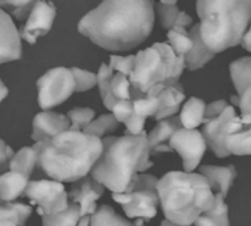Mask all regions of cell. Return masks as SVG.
Returning <instances> with one entry per match:
<instances>
[{
    "instance_id": "obj_1",
    "label": "cell",
    "mask_w": 251,
    "mask_h": 226,
    "mask_svg": "<svg viewBox=\"0 0 251 226\" xmlns=\"http://www.w3.org/2000/svg\"><path fill=\"white\" fill-rule=\"evenodd\" d=\"M154 26L152 0H103L80 20L77 29L108 51H127L144 43Z\"/></svg>"
},
{
    "instance_id": "obj_2",
    "label": "cell",
    "mask_w": 251,
    "mask_h": 226,
    "mask_svg": "<svg viewBox=\"0 0 251 226\" xmlns=\"http://www.w3.org/2000/svg\"><path fill=\"white\" fill-rule=\"evenodd\" d=\"M102 141V154L90 174L112 192H130L137 174L153 165L150 160L147 135L144 131L123 137L109 136Z\"/></svg>"
},
{
    "instance_id": "obj_3",
    "label": "cell",
    "mask_w": 251,
    "mask_h": 226,
    "mask_svg": "<svg viewBox=\"0 0 251 226\" xmlns=\"http://www.w3.org/2000/svg\"><path fill=\"white\" fill-rule=\"evenodd\" d=\"M102 151V138L69 129L44 141L38 169L54 180L74 182L91 173Z\"/></svg>"
},
{
    "instance_id": "obj_4",
    "label": "cell",
    "mask_w": 251,
    "mask_h": 226,
    "mask_svg": "<svg viewBox=\"0 0 251 226\" xmlns=\"http://www.w3.org/2000/svg\"><path fill=\"white\" fill-rule=\"evenodd\" d=\"M159 204L172 225H191L212 205L215 193L202 174L171 171L157 182Z\"/></svg>"
},
{
    "instance_id": "obj_5",
    "label": "cell",
    "mask_w": 251,
    "mask_h": 226,
    "mask_svg": "<svg viewBox=\"0 0 251 226\" xmlns=\"http://www.w3.org/2000/svg\"><path fill=\"white\" fill-rule=\"evenodd\" d=\"M200 34L213 53H221L240 43L251 24V0H198Z\"/></svg>"
},
{
    "instance_id": "obj_6",
    "label": "cell",
    "mask_w": 251,
    "mask_h": 226,
    "mask_svg": "<svg viewBox=\"0 0 251 226\" xmlns=\"http://www.w3.org/2000/svg\"><path fill=\"white\" fill-rule=\"evenodd\" d=\"M185 66V56L176 55L168 43H154L135 55L129 76L131 99L145 97L154 86L179 82Z\"/></svg>"
},
{
    "instance_id": "obj_7",
    "label": "cell",
    "mask_w": 251,
    "mask_h": 226,
    "mask_svg": "<svg viewBox=\"0 0 251 226\" xmlns=\"http://www.w3.org/2000/svg\"><path fill=\"white\" fill-rule=\"evenodd\" d=\"M158 179L149 174H137L130 192H113V201L122 204L127 218L150 220L157 215L159 197Z\"/></svg>"
},
{
    "instance_id": "obj_8",
    "label": "cell",
    "mask_w": 251,
    "mask_h": 226,
    "mask_svg": "<svg viewBox=\"0 0 251 226\" xmlns=\"http://www.w3.org/2000/svg\"><path fill=\"white\" fill-rule=\"evenodd\" d=\"M38 104L43 110L61 104L75 93V78L71 68H54L47 71L38 81Z\"/></svg>"
},
{
    "instance_id": "obj_9",
    "label": "cell",
    "mask_w": 251,
    "mask_h": 226,
    "mask_svg": "<svg viewBox=\"0 0 251 226\" xmlns=\"http://www.w3.org/2000/svg\"><path fill=\"white\" fill-rule=\"evenodd\" d=\"M24 195L32 204L37 205V213L41 217L61 212L69 204V196L63 182L54 179L28 181Z\"/></svg>"
},
{
    "instance_id": "obj_10",
    "label": "cell",
    "mask_w": 251,
    "mask_h": 226,
    "mask_svg": "<svg viewBox=\"0 0 251 226\" xmlns=\"http://www.w3.org/2000/svg\"><path fill=\"white\" fill-rule=\"evenodd\" d=\"M169 146L172 151H176L180 156L185 171H194L198 168L207 148V143L199 130L185 127H180L174 132L169 139Z\"/></svg>"
},
{
    "instance_id": "obj_11",
    "label": "cell",
    "mask_w": 251,
    "mask_h": 226,
    "mask_svg": "<svg viewBox=\"0 0 251 226\" xmlns=\"http://www.w3.org/2000/svg\"><path fill=\"white\" fill-rule=\"evenodd\" d=\"M56 16V9L53 2L38 0L27 15V21L21 28L20 36L29 44L46 36L51 29Z\"/></svg>"
},
{
    "instance_id": "obj_12",
    "label": "cell",
    "mask_w": 251,
    "mask_h": 226,
    "mask_svg": "<svg viewBox=\"0 0 251 226\" xmlns=\"http://www.w3.org/2000/svg\"><path fill=\"white\" fill-rule=\"evenodd\" d=\"M235 116H237L235 109L228 105L218 116L203 122V130L201 134L207 143V147H210L211 151L218 158H226L230 156L228 149L226 148L225 139L229 130L230 122L235 119Z\"/></svg>"
},
{
    "instance_id": "obj_13",
    "label": "cell",
    "mask_w": 251,
    "mask_h": 226,
    "mask_svg": "<svg viewBox=\"0 0 251 226\" xmlns=\"http://www.w3.org/2000/svg\"><path fill=\"white\" fill-rule=\"evenodd\" d=\"M104 188V186L98 182L91 174L74 181L68 196L69 200L80 205L81 218L91 217L93 214L97 209L96 202L102 197Z\"/></svg>"
},
{
    "instance_id": "obj_14",
    "label": "cell",
    "mask_w": 251,
    "mask_h": 226,
    "mask_svg": "<svg viewBox=\"0 0 251 226\" xmlns=\"http://www.w3.org/2000/svg\"><path fill=\"white\" fill-rule=\"evenodd\" d=\"M22 56L21 36L11 16L0 7V64L19 60Z\"/></svg>"
},
{
    "instance_id": "obj_15",
    "label": "cell",
    "mask_w": 251,
    "mask_h": 226,
    "mask_svg": "<svg viewBox=\"0 0 251 226\" xmlns=\"http://www.w3.org/2000/svg\"><path fill=\"white\" fill-rule=\"evenodd\" d=\"M69 129L70 121L68 116L59 113L44 110L34 116L32 122V139L34 142L48 141L51 137Z\"/></svg>"
},
{
    "instance_id": "obj_16",
    "label": "cell",
    "mask_w": 251,
    "mask_h": 226,
    "mask_svg": "<svg viewBox=\"0 0 251 226\" xmlns=\"http://www.w3.org/2000/svg\"><path fill=\"white\" fill-rule=\"evenodd\" d=\"M180 127H183V125H181L179 116H176V115L158 120L157 126L147 135V141H149L151 154L172 152L171 146H169V139L172 138L174 132Z\"/></svg>"
},
{
    "instance_id": "obj_17",
    "label": "cell",
    "mask_w": 251,
    "mask_h": 226,
    "mask_svg": "<svg viewBox=\"0 0 251 226\" xmlns=\"http://www.w3.org/2000/svg\"><path fill=\"white\" fill-rule=\"evenodd\" d=\"M225 143L229 154L251 156V124L243 122L237 115L230 122Z\"/></svg>"
},
{
    "instance_id": "obj_18",
    "label": "cell",
    "mask_w": 251,
    "mask_h": 226,
    "mask_svg": "<svg viewBox=\"0 0 251 226\" xmlns=\"http://www.w3.org/2000/svg\"><path fill=\"white\" fill-rule=\"evenodd\" d=\"M153 95H157V98H158L159 100L158 112H157L156 116L153 117L157 121L176 115V113L180 110L181 105H183L184 103V99H185L184 88L179 82L173 83V85L163 86V87Z\"/></svg>"
},
{
    "instance_id": "obj_19",
    "label": "cell",
    "mask_w": 251,
    "mask_h": 226,
    "mask_svg": "<svg viewBox=\"0 0 251 226\" xmlns=\"http://www.w3.org/2000/svg\"><path fill=\"white\" fill-rule=\"evenodd\" d=\"M44 141H38L31 147H24L17 153H14L9 163V169L11 171L31 176L32 173L38 168L39 156L43 148Z\"/></svg>"
},
{
    "instance_id": "obj_20",
    "label": "cell",
    "mask_w": 251,
    "mask_h": 226,
    "mask_svg": "<svg viewBox=\"0 0 251 226\" xmlns=\"http://www.w3.org/2000/svg\"><path fill=\"white\" fill-rule=\"evenodd\" d=\"M189 33L193 38V46L185 55V66L190 71H195L203 68L208 61L212 60L215 58L216 53L210 50L207 45L203 43L202 38H201L199 23L194 24L193 28L189 31Z\"/></svg>"
},
{
    "instance_id": "obj_21",
    "label": "cell",
    "mask_w": 251,
    "mask_h": 226,
    "mask_svg": "<svg viewBox=\"0 0 251 226\" xmlns=\"http://www.w3.org/2000/svg\"><path fill=\"white\" fill-rule=\"evenodd\" d=\"M200 174L207 179L212 191L222 193L226 197L237 176V170L234 165H203L200 168Z\"/></svg>"
},
{
    "instance_id": "obj_22",
    "label": "cell",
    "mask_w": 251,
    "mask_h": 226,
    "mask_svg": "<svg viewBox=\"0 0 251 226\" xmlns=\"http://www.w3.org/2000/svg\"><path fill=\"white\" fill-rule=\"evenodd\" d=\"M28 176L16 171H7L0 175V203L12 202L25 193Z\"/></svg>"
},
{
    "instance_id": "obj_23",
    "label": "cell",
    "mask_w": 251,
    "mask_h": 226,
    "mask_svg": "<svg viewBox=\"0 0 251 226\" xmlns=\"http://www.w3.org/2000/svg\"><path fill=\"white\" fill-rule=\"evenodd\" d=\"M195 225H229L228 205L225 202V196L217 192L212 205L203 212L194 223Z\"/></svg>"
},
{
    "instance_id": "obj_24",
    "label": "cell",
    "mask_w": 251,
    "mask_h": 226,
    "mask_svg": "<svg viewBox=\"0 0 251 226\" xmlns=\"http://www.w3.org/2000/svg\"><path fill=\"white\" fill-rule=\"evenodd\" d=\"M206 104L200 98L193 97L186 100L184 105L180 108V119L181 125L185 129H196L203 124L205 117Z\"/></svg>"
},
{
    "instance_id": "obj_25",
    "label": "cell",
    "mask_w": 251,
    "mask_h": 226,
    "mask_svg": "<svg viewBox=\"0 0 251 226\" xmlns=\"http://www.w3.org/2000/svg\"><path fill=\"white\" fill-rule=\"evenodd\" d=\"M32 214L31 205L6 202L0 205V225H24Z\"/></svg>"
},
{
    "instance_id": "obj_26",
    "label": "cell",
    "mask_w": 251,
    "mask_h": 226,
    "mask_svg": "<svg viewBox=\"0 0 251 226\" xmlns=\"http://www.w3.org/2000/svg\"><path fill=\"white\" fill-rule=\"evenodd\" d=\"M230 78L238 94L251 86V56H244L233 61L229 66Z\"/></svg>"
},
{
    "instance_id": "obj_27",
    "label": "cell",
    "mask_w": 251,
    "mask_h": 226,
    "mask_svg": "<svg viewBox=\"0 0 251 226\" xmlns=\"http://www.w3.org/2000/svg\"><path fill=\"white\" fill-rule=\"evenodd\" d=\"M80 218V205L73 201H69L68 207L61 212L42 215V223L44 225H78Z\"/></svg>"
},
{
    "instance_id": "obj_28",
    "label": "cell",
    "mask_w": 251,
    "mask_h": 226,
    "mask_svg": "<svg viewBox=\"0 0 251 226\" xmlns=\"http://www.w3.org/2000/svg\"><path fill=\"white\" fill-rule=\"evenodd\" d=\"M114 70L107 64H102L97 73V86L100 88V98H102L103 105L108 110L112 109L113 104L115 103V98L113 97L112 90H110V81H112Z\"/></svg>"
},
{
    "instance_id": "obj_29",
    "label": "cell",
    "mask_w": 251,
    "mask_h": 226,
    "mask_svg": "<svg viewBox=\"0 0 251 226\" xmlns=\"http://www.w3.org/2000/svg\"><path fill=\"white\" fill-rule=\"evenodd\" d=\"M90 225H131V222L120 217L109 205L102 204L91 215Z\"/></svg>"
},
{
    "instance_id": "obj_30",
    "label": "cell",
    "mask_w": 251,
    "mask_h": 226,
    "mask_svg": "<svg viewBox=\"0 0 251 226\" xmlns=\"http://www.w3.org/2000/svg\"><path fill=\"white\" fill-rule=\"evenodd\" d=\"M167 37L168 44L176 55L185 56L193 46V38L186 28H171Z\"/></svg>"
},
{
    "instance_id": "obj_31",
    "label": "cell",
    "mask_w": 251,
    "mask_h": 226,
    "mask_svg": "<svg viewBox=\"0 0 251 226\" xmlns=\"http://www.w3.org/2000/svg\"><path fill=\"white\" fill-rule=\"evenodd\" d=\"M118 125H119V122L117 121L114 115L102 114L100 116H98L97 119H93L92 121L85 127L83 132L102 138L103 136H105V135L109 134V132L115 131V130L118 129Z\"/></svg>"
},
{
    "instance_id": "obj_32",
    "label": "cell",
    "mask_w": 251,
    "mask_h": 226,
    "mask_svg": "<svg viewBox=\"0 0 251 226\" xmlns=\"http://www.w3.org/2000/svg\"><path fill=\"white\" fill-rule=\"evenodd\" d=\"M132 107H134V112L145 119L154 117L158 112L159 100L157 95H145V97L132 99Z\"/></svg>"
},
{
    "instance_id": "obj_33",
    "label": "cell",
    "mask_w": 251,
    "mask_h": 226,
    "mask_svg": "<svg viewBox=\"0 0 251 226\" xmlns=\"http://www.w3.org/2000/svg\"><path fill=\"white\" fill-rule=\"evenodd\" d=\"M156 11L161 21V26L166 29L173 28L181 14L176 4H164L161 1L156 4Z\"/></svg>"
},
{
    "instance_id": "obj_34",
    "label": "cell",
    "mask_w": 251,
    "mask_h": 226,
    "mask_svg": "<svg viewBox=\"0 0 251 226\" xmlns=\"http://www.w3.org/2000/svg\"><path fill=\"white\" fill-rule=\"evenodd\" d=\"M38 0H0V7L22 21Z\"/></svg>"
},
{
    "instance_id": "obj_35",
    "label": "cell",
    "mask_w": 251,
    "mask_h": 226,
    "mask_svg": "<svg viewBox=\"0 0 251 226\" xmlns=\"http://www.w3.org/2000/svg\"><path fill=\"white\" fill-rule=\"evenodd\" d=\"M66 116L70 121V130L83 131L85 127L95 119V112L91 108H75L70 110Z\"/></svg>"
},
{
    "instance_id": "obj_36",
    "label": "cell",
    "mask_w": 251,
    "mask_h": 226,
    "mask_svg": "<svg viewBox=\"0 0 251 226\" xmlns=\"http://www.w3.org/2000/svg\"><path fill=\"white\" fill-rule=\"evenodd\" d=\"M110 90L115 99H131V83L129 76L115 72L110 81Z\"/></svg>"
},
{
    "instance_id": "obj_37",
    "label": "cell",
    "mask_w": 251,
    "mask_h": 226,
    "mask_svg": "<svg viewBox=\"0 0 251 226\" xmlns=\"http://www.w3.org/2000/svg\"><path fill=\"white\" fill-rule=\"evenodd\" d=\"M75 78V92H85L97 85V75L78 68H71Z\"/></svg>"
},
{
    "instance_id": "obj_38",
    "label": "cell",
    "mask_w": 251,
    "mask_h": 226,
    "mask_svg": "<svg viewBox=\"0 0 251 226\" xmlns=\"http://www.w3.org/2000/svg\"><path fill=\"white\" fill-rule=\"evenodd\" d=\"M232 102L239 107L240 120L245 124H251V86L245 88L243 93L238 95H233Z\"/></svg>"
},
{
    "instance_id": "obj_39",
    "label": "cell",
    "mask_w": 251,
    "mask_h": 226,
    "mask_svg": "<svg viewBox=\"0 0 251 226\" xmlns=\"http://www.w3.org/2000/svg\"><path fill=\"white\" fill-rule=\"evenodd\" d=\"M112 114L117 119L118 122L124 124L132 114H134V107H132V99H117L110 109Z\"/></svg>"
},
{
    "instance_id": "obj_40",
    "label": "cell",
    "mask_w": 251,
    "mask_h": 226,
    "mask_svg": "<svg viewBox=\"0 0 251 226\" xmlns=\"http://www.w3.org/2000/svg\"><path fill=\"white\" fill-rule=\"evenodd\" d=\"M134 64H135V55H127V56L112 55L110 56V63H109L110 68H112L114 71L123 72L126 76H130L132 68H134Z\"/></svg>"
},
{
    "instance_id": "obj_41",
    "label": "cell",
    "mask_w": 251,
    "mask_h": 226,
    "mask_svg": "<svg viewBox=\"0 0 251 226\" xmlns=\"http://www.w3.org/2000/svg\"><path fill=\"white\" fill-rule=\"evenodd\" d=\"M145 124H146V119L140 115H137L134 112V114L124 122V125L126 126V134L129 135H139L141 132H144Z\"/></svg>"
},
{
    "instance_id": "obj_42",
    "label": "cell",
    "mask_w": 251,
    "mask_h": 226,
    "mask_svg": "<svg viewBox=\"0 0 251 226\" xmlns=\"http://www.w3.org/2000/svg\"><path fill=\"white\" fill-rule=\"evenodd\" d=\"M227 107H228V103L223 99L216 100V102L207 104L205 108V117H203V122L218 116V115H220Z\"/></svg>"
},
{
    "instance_id": "obj_43",
    "label": "cell",
    "mask_w": 251,
    "mask_h": 226,
    "mask_svg": "<svg viewBox=\"0 0 251 226\" xmlns=\"http://www.w3.org/2000/svg\"><path fill=\"white\" fill-rule=\"evenodd\" d=\"M12 156H14V151L2 139H0V173L9 168L10 159Z\"/></svg>"
},
{
    "instance_id": "obj_44",
    "label": "cell",
    "mask_w": 251,
    "mask_h": 226,
    "mask_svg": "<svg viewBox=\"0 0 251 226\" xmlns=\"http://www.w3.org/2000/svg\"><path fill=\"white\" fill-rule=\"evenodd\" d=\"M239 44H242V46L245 49V50L251 51V24L248 27V29L242 36V39H240Z\"/></svg>"
},
{
    "instance_id": "obj_45",
    "label": "cell",
    "mask_w": 251,
    "mask_h": 226,
    "mask_svg": "<svg viewBox=\"0 0 251 226\" xmlns=\"http://www.w3.org/2000/svg\"><path fill=\"white\" fill-rule=\"evenodd\" d=\"M7 93H9V90H7L6 86L2 83V81L0 80V103H1L5 98H6Z\"/></svg>"
},
{
    "instance_id": "obj_46",
    "label": "cell",
    "mask_w": 251,
    "mask_h": 226,
    "mask_svg": "<svg viewBox=\"0 0 251 226\" xmlns=\"http://www.w3.org/2000/svg\"><path fill=\"white\" fill-rule=\"evenodd\" d=\"M161 2H164V4H176L178 0H159Z\"/></svg>"
}]
</instances>
